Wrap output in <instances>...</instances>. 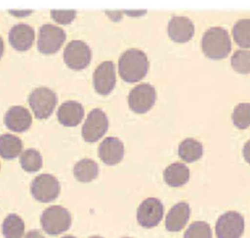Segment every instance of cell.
Here are the masks:
<instances>
[{
  "label": "cell",
  "instance_id": "cell-1",
  "mask_svg": "<svg viewBox=\"0 0 250 238\" xmlns=\"http://www.w3.org/2000/svg\"><path fill=\"white\" fill-rule=\"evenodd\" d=\"M148 60L143 51L139 49L126 50L119 58L118 72L126 82H137L143 79L148 71Z\"/></svg>",
  "mask_w": 250,
  "mask_h": 238
},
{
  "label": "cell",
  "instance_id": "cell-2",
  "mask_svg": "<svg viewBox=\"0 0 250 238\" xmlns=\"http://www.w3.org/2000/svg\"><path fill=\"white\" fill-rule=\"evenodd\" d=\"M202 51L210 59L226 58L231 50V42L228 31L220 26L207 29L201 39Z\"/></svg>",
  "mask_w": 250,
  "mask_h": 238
},
{
  "label": "cell",
  "instance_id": "cell-3",
  "mask_svg": "<svg viewBox=\"0 0 250 238\" xmlns=\"http://www.w3.org/2000/svg\"><path fill=\"white\" fill-rule=\"evenodd\" d=\"M40 222L46 233L55 236L63 233L70 227L71 215L63 207L51 206L42 213Z\"/></svg>",
  "mask_w": 250,
  "mask_h": 238
},
{
  "label": "cell",
  "instance_id": "cell-4",
  "mask_svg": "<svg viewBox=\"0 0 250 238\" xmlns=\"http://www.w3.org/2000/svg\"><path fill=\"white\" fill-rule=\"evenodd\" d=\"M58 102L56 93L48 87L35 88L28 96V103L38 119H47L53 113Z\"/></svg>",
  "mask_w": 250,
  "mask_h": 238
},
{
  "label": "cell",
  "instance_id": "cell-5",
  "mask_svg": "<svg viewBox=\"0 0 250 238\" xmlns=\"http://www.w3.org/2000/svg\"><path fill=\"white\" fill-rule=\"evenodd\" d=\"M65 38L66 35L62 28L51 24H45L39 29L37 48L43 54H54L60 50Z\"/></svg>",
  "mask_w": 250,
  "mask_h": 238
},
{
  "label": "cell",
  "instance_id": "cell-6",
  "mask_svg": "<svg viewBox=\"0 0 250 238\" xmlns=\"http://www.w3.org/2000/svg\"><path fill=\"white\" fill-rule=\"evenodd\" d=\"M60 183L51 174L43 173L36 176L30 185V192L38 202L49 203L56 200L60 194Z\"/></svg>",
  "mask_w": 250,
  "mask_h": 238
},
{
  "label": "cell",
  "instance_id": "cell-7",
  "mask_svg": "<svg viewBox=\"0 0 250 238\" xmlns=\"http://www.w3.org/2000/svg\"><path fill=\"white\" fill-rule=\"evenodd\" d=\"M92 53L89 46L81 40L70 41L63 50V60L69 69L80 71L91 62Z\"/></svg>",
  "mask_w": 250,
  "mask_h": 238
},
{
  "label": "cell",
  "instance_id": "cell-8",
  "mask_svg": "<svg viewBox=\"0 0 250 238\" xmlns=\"http://www.w3.org/2000/svg\"><path fill=\"white\" fill-rule=\"evenodd\" d=\"M155 100V89L148 83H142L135 86L128 96L129 107L137 114H144L149 111L154 105Z\"/></svg>",
  "mask_w": 250,
  "mask_h": 238
},
{
  "label": "cell",
  "instance_id": "cell-9",
  "mask_svg": "<svg viewBox=\"0 0 250 238\" xmlns=\"http://www.w3.org/2000/svg\"><path fill=\"white\" fill-rule=\"evenodd\" d=\"M108 128L106 115L101 109L92 110L82 126V137L85 141L94 143L102 138Z\"/></svg>",
  "mask_w": 250,
  "mask_h": 238
},
{
  "label": "cell",
  "instance_id": "cell-10",
  "mask_svg": "<svg viewBox=\"0 0 250 238\" xmlns=\"http://www.w3.org/2000/svg\"><path fill=\"white\" fill-rule=\"evenodd\" d=\"M215 230L217 238H240L244 231V218L237 212H227L218 218Z\"/></svg>",
  "mask_w": 250,
  "mask_h": 238
},
{
  "label": "cell",
  "instance_id": "cell-11",
  "mask_svg": "<svg viewBox=\"0 0 250 238\" xmlns=\"http://www.w3.org/2000/svg\"><path fill=\"white\" fill-rule=\"evenodd\" d=\"M164 207L160 200L147 198L141 203L137 211V220L143 227L151 228L156 226L162 219Z\"/></svg>",
  "mask_w": 250,
  "mask_h": 238
},
{
  "label": "cell",
  "instance_id": "cell-12",
  "mask_svg": "<svg viewBox=\"0 0 250 238\" xmlns=\"http://www.w3.org/2000/svg\"><path fill=\"white\" fill-rule=\"evenodd\" d=\"M116 82L115 67L113 62L105 61L100 64L93 73V84L95 90L101 95L109 94Z\"/></svg>",
  "mask_w": 250,
  "mask_h": 238
},
{
  "label": "cell",
  "instance_id": "cell-13",
  "mask_svg": "<svg viewBox=\"0 0 250 238\" xmlns=\"http://www.w3.org/2000/svg\"><path fill=\"white\" fill-rule=\"evenodd\" d=\"M168 35L175 42H188L194 33L193 23L187 17L174 16L168 24Z\"/></svg>",
  "mask_w": 250,
  "mask_h": 238
},
{
  "label": "cell",
  "instance_id": "cell-14",
  "mask_svg": "<svg viewBox=\"0 0 250 238\" xmlns=\"http://www.w3.org/2000/svg\"><path fill=\"white\" fill-rule=\"evenodd\" d=\"M4 122L10 130L23 132L30 127L32 119L29 111L24 107L13 106L6 112Z\"/></svg>",
  "mask_w": 250,
  "mask_h": 238
},
{
  "label": "cell",
  "instance_id": "cell-15",
  "mask_svg": "<svg viewBox=\"0 0 250 238\" xmlns=\"http://www.w3.org/2000/svg\"><path fill=\"white\" fill-rule=\"evenodd\" d=\"M124 156L123 143L116 137H106L99 146L100 159L108 166L118 164Z\"/></svg>",
  "mask_w": 250,
  "mask_h": 238
},
{
  "label": "cell",
  "instance_id": "cell-16",
  "mask_svg": "<svg viewBox=\"0 0 250 238\" xmlns=\"http://www.w3.org/2000/svg\"><path fill=\"white\" fill-rule=\"evenodd\" d=\"M34 29L26 24H17L9 31V42L18 51L28 50L34 41Z\"/></svg>",
  "mask_w": 250,
  "mask_h": 238
},
{
  "label": "cell",
  "instance_id": "cell-17",
  "mask_svg": "<svg viewBox=\"0 0 250 238\" xmlns=\"http://www.w3.org/2000/svg\"><path fill=\"white\" fill-rule=\"evenodd\" d=\"M190 214L188 203L180 202L174 205L168 212L165 218V227L168 231L177 232L182 230L187 224Z\"/></svg>",
  "mask_w": 250,
  "mask_h": 238
},
{
  "label": "cell",
  "instance_id": "cell-18",
  "mask_svg": "<svg viewBox=\"0 0 250 238\" xmlns=\"http://www.w3.org/2000/svg\"><path fill=\"white\" fill-rule=\"evenodd\" d=\"M57 117L60 123L64 126L72 127L81 122L84 117V109L78 102L66 101L58 109Z\"/></svg>",
  "mask_w": 250,
  "mask_h": 238
},
{
  "label": "cell",
  "instance_id": "cell-19",
  "mask_svg": "<svg viewBox=\"0 0 250 238\" xmlns=\"http://www.w3.org/2000/svg\"><path fill=\"white\" fill-rule=\"evenodd\" d=\"M163 177L169 186L180 187L188 181L189 169L185 164L173 163L165 168Z\"/></svg>",
  "mask_w": 250,
  "mask_h": 238
},
{
  "label": "cell",
  "instance_id": "cell-20",
  "mask_svg": "<svg viewBox=\"0 0 250 238\" xmlns=\"http://www.w3.org/2000/svg\"><path fill=\"white\" fill-rule=\"evenodd\" d=\"M22 150L21 140L10 133L0 135V156L5 160L17 158Z\"/></svg>",
  "mask_w": 250,
  "mask_h": 238
},
{
  "label": "cell",
  "instance_id": "cell-21",
  "mask_svg": "<svg viewBox=\"0 0 250 238\" xmlns=\"http://www.w3.org/2000/svg\"><path fill=\"white\" fill-rule=\"evenodd\" d=\"M178 153L183 161L192 163L202 157L203 146L199 141L193 138H187L180 143Z\"/></svg>",
  "mask_w": 250,
  "mask_h": 238
},
{
  "label": "cell",
  "instance_id": "cell-22",
  "mask_svg": "<svg viewBox=\"0 0 250 238\" xmlns=\"http://www.w3.org/2000/svg\"><path fill=\"white\" fill-rule=\"evenodd\" d=\"M73 174L80 182H90L99 174L98 164L90 159H82L75 164Z\"/></svg>",
  "mask_w": 250,
  "mask_h": 238
},
{
  "label": "cell",
  "instance_id": "cell-23",
  "mask_svg": "<svg viewBox=\"0 0 250 238\" xmlns=\"http://www.w3.org/2000/svg\"><path fill=\"white\" fill-rule=\"evenodd\" d=\"M2 233L5 238H21L24 233V222L16 214L6 216L2 224Z\"/></svg>",
  "mask_w": 250,
  "mask_h": 238
},
{
  "label": "cell",
  "instance_id": "cell-24",
  "mask_svg": "<svg viewBox=\"0 0 250 238\" xmlns=\"http://www.w3.org/2000/svg\"><path fill=\"white\" fill-rule=\"evenodd\" d=\"M235 43L242 48H250V19L238 20L232 28Z\"/></svg>",
  "mask_w": 250,
  "mask_h": 238
},
{
  "label": "cell",
  "instance_id": "cell-25",
  "mask_svg": "<svg viewBox=\"0 0 250 238\" xmlns=\"http://www.w3.org/2000/svg\"><path fill=\"white\" fill-rule=\"evenodd\" d=\"M20 163L25 171L35 172L42 167V157L37 150L27 149L21 153Z\"/></svg>",
  "mask_w": 250,
  "mask_h": 238
},
{
  "label": "cell",
  "instance_id": "cell-26",
  "mask_svg": "<svg viewBox=\"0 0 250 238\" xmlns=\"http://www.w3.org/2000/svg\"><path fill=\"white\" fill-rule=\"evenodd\" d=\"M233 124L239 129H245L250 126V103L238 104L231 115Z\"/></svg>",
  "mask_w": 250,
  "mask_h": 238
},
{
  "label": "cell",
  "instance_id": "cell-27",
  "mask_svg": "<svg viewBox=\"0 0 250 238\" xmlns=\"http://www.w3.org/2000/svg\"><path fill=\"white\" fill-rule=\"evenodd\" d=\"M231 67L239 73H250V51L236 50L230 59Z\"/></svg>",
  "mask_w": 250,
  "mask_h": 238
},
{
  "label": "cell",
  "instance_id": "cell-28",
  "mask_svg": "<svg viewBox=\"0 0 250 238\" xmlns=\"http://www.w3.org/2000/svg\"><path fill=\"white\" fill-rule=\"evenodd\" d=\"M184 238H212V230L207 222L194 221L186 230Z\"/></svg>",
  "mask_w": 250,
  "mask_h": 238
},
{
  "label": "cell",
  "instance_id": "cell-29",
  "mask_svg": "<svg viewBox=\"0 0 250 238\" xmlns=\"http://www.w3.org/2000/svg\"><path fill=\"white\" fill-rule=\"evenodd\" d=\"M76 16L74 10H52L51 17L53 20L60 24H70Z\"/></svg>",
  "mask_w": 250,
  "mask_h": 238
},
{
  "label": "cell",
  "instance_id": "cell-30",
  "mask_svg": "<svg viewBox=\"0 0 250 238\" xmlns=\"http://www.w3.org/2000/svg\"><path fill=\"white\" fill-rule=\"evenodd\" d=\"M242 154L243 157L245 159V161L250 164V140H248L244 146H243V150H242Z\"/></svg>",
  "mask_w": 250,
  "mask_h": 238
},
{
  "label": "cell",
  "instance_id": "cell-31",
  "mask_svg": "<svg viewBox=\"0 0 250 238\" xmlns=\"http://www.w3.org/2000/svg\"><path fill=\"white\" fill-rule=\"evenodd\" d=\"M24 238H45V237H44L43 234H42L40 231H38V230H30V231H28V232L25 234Z\"/></svg>",
  "mask_w": 250,
  "mask_h": 238
},
{
  "label": "cell",
  "instance_id": "cell-32",
  "mask_svg": "<svg viewBox=\"0 0 250 238\" xmlns=\"http://www.w3.org/2000/svg\"><path fill=\"white\" fill-rule=\"evenodd\" d=\"M3 53H4V42H3L2 37L0 36V59L2 58Z\"/></svg>",
  "mask_w": 250,
  "mask_h": 238
},
{
  "label": "cell",
  "instance_id": "cell-33",
  "mask_svg": "<svg viewBox=\"0 0 250 238\" xmlns=\"http://www.w3.org/2000/svg\"><path fill=\"white\" fill-rule=\"evenodd\" d=\"M62 238H76V237L71 236V235H66V236H63V237H62Z\"/></svg>",
  "mask_w": 250,
  "mask_h": 238
},
{
  "label": "cell",
  "instance_id": "cell-34",
  "mask_svg": "<svg viewBox=\"0 0 250 238\" xmlns=\"http://www.w3.org/2000/svg\"><path fill=\"white\" fill-rule=\"evenodd\" d=\"M90 238H103V237H101V236H92Z\"/></svg>",
  "mask_w": 250,
  "mask_h": 238
},
{
  "label": "cell",
  "instance_id": "cell-35",
  "mask_svg": "<svg viewBox=\"0 0 250 238\" xmlns=\"http://www.w3.org/2000/svg\"><path fill=\"white\" fill-rule=\"evenodd\" d=\"M124 238H130V237H124Z\"/></svg>",
  "mask_w": 250,
  "mask_h": 238
}]
</instances>
